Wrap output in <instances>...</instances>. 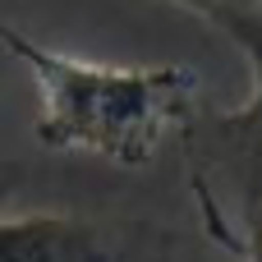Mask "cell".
I'll list each match as a JSON object with an SVG mask.
<instances>
[{
    "label": "cell",
    "mask_w": 262,
    "mask_h": 262,
    "mask_svg": "<svg viewBox=\"0 0 262 262\" xmlns=\"http://www.w3.org/2000/svg\"><path fill=\"white\" fill-rule=\"evenodd\" d=\"M184 9H193L198 18H212L221 9H262V0H180Z\"/></svg>",
    "instance_id": "4"
},
{
    "label": "cell",
    "mask_w": 262,
    "mask_h": 262,
    "mask_svg": "<svg viewBox=\"0 0 262 262\" xmlns=\"http://www.w3.org/2000/svg\"><path fill=\"white\" fill-rule=\"evenodd\" d=\"M0 262H175V239L147 221L9 212L0 221Z\"/></svg>",
    "instance_id": "3"
},
{
    "label": "cell",
    "mask_w": 262,
    "mask_h": 262,
    "mask_svg": "<svg viewBox=\"0 0 262 262\" xmlns=\"http://www.w3.org/2000/svg\"><path fill=\"white\" fill-rule=\"evenodd\" d=\"M5 46L37 83V143L51 152H88L138 170L198 120V74L189 64H97L18 28H5Z\"/></svg>",
    "instance_id": "1"
},
{
    "label": "cell",
    "mask_w": 262,
    "mask_h": 262,
    "mask_svg": "<svg viewBox=\"0 0 262 262\" xmlns=\"http://www.w3.org/2000/svg\"><path fill=\"white\" fill-rule=\"evenodd\" d=\"M207 23L244 51L253 69V92L235 111L193 120V129L184 134L189 184L207 235L244 258L249 226L262 207V9H221Z\"/></svg>",
    "instance_id": "2"
},
{
    "label": "cell",
    "mask_w": 262,
    "mask_h": 262,
    "mask_svg": "<svg viewBox=\"0 0 262 262\" xmlns=\"http://www.w3.org/2000/svg\"><path fill=\"white\" fill-rule=\"evenodd\" d=\"M244 262H262V207L249 226V239H244Z\"/></svg>",
    "instance_id": "5"
}]
</instances>
